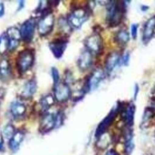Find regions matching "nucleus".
Returning a JSON list of instances; mask_svg holds the SVG:
<instances>
[{
    "label": "nucleus",
    "instance_id": "obj_22",
    "mask_svg": "<svg viewBox=\"0 0 155 155\" xmlns=\"http://www.w3.org/2000/svg\"><path fill=\"white\" fill-rule=\"evenodd\" d=\"M129 39H130V35L128 31L125 29H122L117 31L116 37H115L116 42L121 47L126 46L127 43L129 42Z\"/></svg>",
    "mask_w": 155,
    "mask_h": 155
},
{
    "label": "nucleus",
    "instance_id": "obj_34",
    "mask_svg": "<svg viewBox=\"0 0 155 155\" xmlns=\"http://www.w3.org/2000/svg\"><path fill=\"white\" fill-rule=\"evenodd\" d=\"M148 9H149V7H146V6H144V5H142V7H141L142 11H147Z\"/></svg>",
    "mask_w": 155,
    "mask_h": 155
},
{
    "label": "nucleus",
    "instance_id": "obj_26",
    "mask_svg": "<svg viewBox=\"0 0 155 155\" xmlns=\"http://www.w3.org/2000/svg\"><path fill=\"white\" fill-rule=\"evenodd\" d=\"M9 48V40L6 33L0 36V54H3Z\"/></svg>",
    "mask_w": 155,
    "mask_h": 155
},
{
    "label": "nucleus",
    "instance_id": "obj_9",
    "mask_svg": "<svg viewBox=\"0 0 155 155\" xmlns=\"http://www.w3.org/2000/svg\"><path fill=\"white\" fill-rule=\"evenodd\" d=\"M55 101L59 103L66 102L71 97L72 92L68 84L66 82H60L53 87Z\"/></svg>",
    "mask_w": 155,
    "mask_h": 155
},
{
    "label": "nucleus",
    "instance_id": "obj_23",
    "mask_svg": "<svg viewBox=\"0 0 155 155\" xmlns=\"http://www.w3.org/2000/svg\"><path fill=\"white\" fill-rule=\"evenodd\" d=\"M55 99L54 96H53L51 94H48L42 97L40 104L44 110H47L55 104Z\"/></svg>",
    "mask_w": 155,
    "mask_h": 155
},
{
    "label": "nucleus",
    "instance_id": "obj_18",
    "mask_svg": "<svg viewBox=\"0 0 155 155\" xmlns=\"http://www.w3.org/2000/svg\"><path fill=\"white\" fill-rule=\"evenodd\" d=\"M124 120L127 127L130 128L134 124V115H135V106L134 103L131 102L126 105L124 110Z\"/></svg>",
    "mask_w": 155,
    "mask_h": 155
},
{
    "label": "nucleus",
    "instance_id": "obj_2",
    "mask_svg": "<svg viewBox=\"0 0 155 155\" xmlns=\"http://www.w3.org/2000/svg\"><path fill=\"white\" fill-rule=\"evenodd\" d=\"M35 53L33 49H25L18 54L16 59V67L20 74H23L29 71L34 64Z\"/></svg>",
    "mask_w": 155,
    "mask_h": 155
},
{
    "label": "nucleus",
    "instance_id": "obj_31",
    "mask_svg": "<svg viewBox=\"0 0 155 155\" xmlns=\"http://www.w3.org/2000/svg\"><path fill=\"white\" fill-rule=\"evenodd\" d=\"M134 99H136L137 97V95L139 94V92H140V87L139 85L136 84L134 85Z\"/></svg>",
    "mask_w": 155,
    "mask_h": 155
},
{
    "label": "nucleus",
    "instance_id": "obj_17",
    "mask_svg": "<svg viewBox=\"0 0 155 155\" xmlns=\"http://www.w3.org/2000/svg\"><path fill=\"white\" fill-rule=\"evenodd\" d=\"M12 69L9 61L7 59L3 58L0 60V79L6 82L9 81L12 78Z\"/></svg>",
    "mask_w": 155,
    "mask_h": 155
},
{
    "label": "nucleus",
    "instance_id": "obj_14",
    "mask_svg": "<svg viewBox=\"0 0 155 155\" xmlns=\"http://www.w3.org/2000/svg\"><path fill=\"white\" fill-rule=\"evenodd\" d=\"M93 54L86 49H84L78 59V67L82 71L88 70L93 65Z\"/></svg>",
    "mask_w": 155,
    "mask_h": 155
},
{
    "label": "nucleus",
    "instance_id": "obj_35",
    "mask_svg": "<svg viewBox=\"0 0 155 155\" xmlns=\"http://www.w3.org/2000/svg\"><path fill=\"white\" fill-rule=\"evenodd\" d=\"M152 92L153 93H155V84H154V87H153V89H152Z\"/></svg>",
    "mask_w": 155,
    "mask_h": 155
},
{
    "label": "nucleus",
    "instance_id": "obj_32",
    "mask_svg": "<svg viewBox=\"0 0 155 155\" xmlns=\"http://www.w3.org/2000/svg\"><path fill=\"white\" fill-rule=\"evenodd\" d=\"M105 155H119V154L116 152V151H115L114 150H110L106 152V154Z\"/></svg>",
    "mask_w": 155,
    "mask_h": 155
},
{
    "label": "nucleus",
    "instance_id": "obj_24",
    "mask_svg": "<svg viewBox=\"0 0 155 155\" xmlns=\"http://www.w3.org/2000/svg\"><path fill=\"white\" fill-rule=\"evenodd\" d=\"M15 132H16L15 129L13 125L11 124H9L6 125L5 128L3 129L2 136L4 139L9 141L12 139V137L14 136V134H15Z\"/></svg>",
    "mask_w": 155,
    "mask_h": 155
},
{
    "label": "nucleus",
    "instance_id": "obj_16",
    "mask_svg": "<svg viewBox=\"0 0 155 155\" xmlns=\"http://www.w3.org/2000/svg\"><path fill=\"white\" fill-rule=\"evenodd\" d=\"M37 91V82L35 79H32L24 84L21 89L20 96L22 99H29L35 94Z\"/></svg>",
    "mask_w": 155,
    "mask_h": 155
},
{
    "label": "nucleus",
    "instance_id": "obj_6",
    "mask_svg": "<svg viewBox=\"0 0 155 155\" xmlns=\"http://www.w3.org/2000/svg\"><path fill=\"white\" fill-rule=\"evenodd\" d=\"M119 109H120V106L119 104L116 105V107H114V108L111 109L108 115L101 121L96 131V137L97 139H98L101 135L106 132L107 130L112 124V123L114 122L115 119H116L117 114H119Z\"/></svg>",
    "mask_w": 155,
    "mask_h": 155
},
{
    "label": "nucleus",
    "instance_id": "obj_3",
    "mask_svg": "<svg viewBox=\"0 0 155 155\" xmlns=\"http://www.w3.org/2000/svg\"><path fill=\"white\" fill-rule=\"evenodd\" d=\"M89 12L85 8H77L67 17V21L71 28L80 29L89 18Z\"/></svg>",
    "mask_w": 155,
    "mask_h": 155
},
{
    "label": "nucleus",
    "instance_id": "obj_1",
    "mask_svg": "<svg viewBox=\"0 0 155 155\" xmlns=\"http://www.w3.org/2000/svg\"><path fill=\"white\" fill-rule=\"evenodd\" d=\"M125 2L109 1L106 4V21L109 27H114L122 22L126 11Z\"/></svg>",
    "mask_w": 155,
    "mask_h": 155
},
{
    "label": "nucleus",
    "instance_id": "obj_20",
    "mask_svg": "<svg viewBox=\"0 0 155 155\" xmlns=\"http://www.w3.org/2000/svg\"><path fill=\"white\" fill-rule=\"evenodd\" d=\"M26 110L27 108L25 105L19 101H15L10 105V112L15 118L22 117L25 114Z\"/></svg>",
    "mask_w": 155,
    "mask_h": 155
},
{
    "label": "nucleus",
    "instance_id": "obj_15",
    "mask_svg": "<svg viewBox=\"0 0 155 155\" xmlns=\"http://www.w3.org/2000/svg\"><path fill=\"white\" fill-rule=\"evenodd\" d=\"M155 31V16L150 18L145 23L144 26V29H143L142 35V41L143 43L146 45L150 42L152 39L153 36L154 35Z\"/></svg>",
    "mask_w": 155,
    "mask_h": 155
},
{
    "label": "nucleus",
    "instance_id": "obj_19",
    "mask_svg": "<svg viewBox=\"0 0 155 155\" xmlns=\"http://www.w3.org/2000/svg\"><path fill=\"white\" fill-rule=\"evenodd\" d=\"M25 137V134L22 131H17L14 136L9 142V149L12 151L13 152H16L18 151L20 147L21 143L22 142Z\"/></svg>",
    "mask_w": 155,
    "mask_h": 155
},
{
    "label": "nucleus",
    "instance_id": "obj_10",
    "mask_svg": "<svg viewBox=\"0 0 155 155\" xmlns=\"http://www.w3.org/2000/svg\"><path fill=\"white\" fill-rule=\"evenodd\" d=\"M120 65H122V55L118 51H112L108 54L105 61V72L110 76Z\"/></svg>",
    "mask_w": 155,
    "mask_h": 155
},
{
    "label": "nucleus",
    "instance_id": "obj_8",
    "mask_svg": "<svg viewBox=\"0 0 155 155\" xmlns=\"http://www.w3.org/2000/svg\"><path fill=\"white\" fill-rule=\"evenodd\" d=\"M55 25V17L53 13H47L41 16L37 23L38 33L42 37L48 35L53 31Z\"/></svg>",
    "mask_w": 155,
    "mask_h": 155
},
{
    "label": "nucleus",
    "instance_id": "obj_30",
    "mask_svg": "<svg viewBox=\"0 0 155 155\" xmlns=\"http://www.w3.org/2000/svg\"><path fill=\"white\" fill-rule=\"evenodd\" d=\"M5 8L4 3L1 2L0 3V17H2L5 15Z\"/></svg>",
    "mask_w": 155,
    "mask_h": 155
},
{
    "label": "nucleus",
    "instance_id": "obj_21",
    "mask_svg": "<svg viewBox=\"0 0 155 155\" xmlns=\"http://www.w3.org/2000/svg\"><path fill=\"white\" fill-rule=\"evenodd\" d=\"M133 133L132 131L129 128L127 129L125 133V142H124V150L126 155H130L131 153L134 150V140H133Z\"/></svg>",
    "mask_w": 155,
    "mask_h": 155
},
{
    "label": "nucleus",
    "instance_id": "obj_11",
    "mask_svg": "<svg viewBox=\"0 0 155 155\" xmlns=\"http://www.w3.org/2000/svg\"><path fill=\"white\" fill-rule=\"evenodd\" d=\"M68 40L65 37L57 38L50 42L49 47L53 56L56 59H60L63 57L67 48Z\"/></svg>",
    "mask_w": 155,
    "mask_h": 155
},
{
    "label": "nucleus",
    "instance_id": "obj_27",
    "mask_svg": "<svg viewBox=\"0 0 155 155\" xmlns=\"http://www.w3.org/2000/svg\"><path fill=\"white\" fill-rule=\"evenodd\" d=\"M51 74L53 77V84L56 85L60 82V74L59 71L55 67H52L51 68Z\"/></svg>",
    "mask_w": 155,
    "mask_h": 155
},
{
    "label": "nucleus",
    "instance_id": "obj_13",
    "mask_svg": "<svg viewBox=\"0 0 155 155\" xmlns=\"http://www.w3.org/2000/svg\"><path fill=\"white\" fill-rule=\"evenodd\" d=\"M9 40V48L8 50L12 51L19 47L22 40L20 30L17 27H11L7 29L6 32Z\"/></svg>",
    "mask_w": 155,
    "mask_h": 155
},
{
    "label": "nucleus",
    "instance_id": "obj_28",
    "mask_svg": "<svg viewBox=\"0 0 155 155\" xmlns=\"http://www.w3.org/2000/svg\"><path fill=\"white\" fill-rule=\"evenodd\" d=\"M138 24H132L131 27V35H132V38L136 39L137 37V31H138Z\"/></svg>",
    "mask_w": 155,
    "mask_h": 155
},
{
    "label": "nucleus",
    "instance_id": "obj_12",
    "mask_svg": "<svg viewBox=\"0 0 155 155\" xmlns=\"http://www.w3.org/2000/svg\"><path fill=\"white\" fill-rule=\"evenodd\" d=\"M55 127H57V114L54 113L45 114L41 120L40 131L42 133H47Z\"/></svg>",
    "mask_w": 155,
    "mask_h": 155
},
{
    "label": "nucleus",
    "instance_id": "obj_7",
    "mask_svg": "<svg viewBox=\"0 0 155 155\" xmlns=\"http://www.w3.org/2000/svg\"><path fill=\"white\" fill-rule=\"evenodd\" d=\"M37 27L36 19L32 17L26 20L20 27V34L22 40L25 43H30L34 38L35 28Z\"/></svg>",
    "mask_w": 155,
    "mask_h": 155
},
{
    "label": "nucleus",
    "instance_id": "obj_5",
    "mask_svg": "<svg viewBox=\"0 0 155 155\" xmlns=\"http://www.w3.org/2000/svg\"><path fill=\"white\" fill-rule=\"evenodd\" d=\"M85 47L93 55H100L103 50V39L98 33H93L85 40Z\"/></svg>",
    "mask_w": 155,
    "mask_h": 155
},
{
    "label": "nucleus",
    "instance_id": "obj_25",
    "mask_svg": "<svg viewBox=\"0 0 155 155\" xmlns=\"http://www.w3.org/2000/svg\"><path fill=\"white\" fill-rule=\"evenodd\" d=\"M154 114L155 111L154 110V109H152L151 107H146L144 112V114H143L142 124L144 126L145 124H146L147 123L150 122V121L152 120L153 117L154 116Z\"/></svg>",
    "mask_w": 155,
    "mask_h": 155
},
{
    "label": "nucleus",
    "instance_id": "obj_4",
    "mask_svg": "<svg viewBox=\"0 0 155 155\" xmlns=\"http://www.w3.org/2000/svg\"><path fill=\"white\" fill-rule=\"evenodd\" d=\"M106 77V72L102 69H96L86 79L84 85L83 87V91L85 93L94 91L98 88L101 82Z\"/></svg>",
    "mask_w": 155,
    "mask_h": 155
},
{
    "label": "nucleus",
    "instance_id": "obj_29",
    "mask_svg": "<svg viewBox=\"0 0 155 155\" xmlns=\"http://www.w3.org/2000/svg\"><path fill=\"white\" fill-rule=\"evenodd\" d=\"M129 59H130V54H129V53L126 52V54H124L123 56H122V64L125 65V66L128 65Z\"/></svg>",
    "mask_w": 155,
    "mask_h": 155
},
{
    "label": "nucleus",
    "instance_id": "obj_36",
    "mask_svg": "<svg viewBox=\"0 0 155 155\" xmlns=\"http://www.w3.org/2000/svg\"><path fill=\"white\" fill-rule=\"evenodd\" d=\"M0 108H1V103H0Z\"/></svg>",
    "mask_w": 155,
    "mask_h": 155
},
{
    "label": "nucleus",
    "instance_id": "obj_33",
    "mask_svg": "<svg viewBox=\"0 0 155 155\" xmlns=\"http://www.w3.org/2000/svg\"><path fill=\"white\" fill-rule=\"evenodd\" d=\"M4 148V142H3V139H2L1 142H0V151H2Z\"/></svg>",
    "mask_w": 155,
    "mask_h": 155
}]
</instances>
